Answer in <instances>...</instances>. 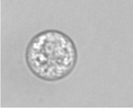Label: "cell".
I'll return each instance as SVG.
<instances>
[{
    "instance_id": "1",
    "label": "cell",
    "mask_w": 133,
    "mask_h": 108,
    "mask_svg": "<svg viewBox=\"0 0 133 108\" xmlns=\"http://www.w3.org/2000/svg\"><path fill=\"white\" fill-rule=\"evenodd\" d=\"M27 66L44 81H58L74 70L78 59L75 43L69 36L57 29H47L35 35L25 51Z\"/></svg>"
}]
</instances>
